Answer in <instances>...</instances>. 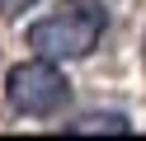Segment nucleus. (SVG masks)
Returning a JSON list of instances; mask_svg holds the SVG:
<instances>
[{
  "instance_id": "1",
  "label": "nucleus",
  "mask_w": 146,
  "mask_h": 141,
  "mask_svg": "<svg viewBox=\"0 0 146 141\" xmlns=\"http://www.w3.org/2000/svg\"><path fill=\"white\" fill-rule=\"evenodd\" d=\"M104 24L108 19L94 0H61L52 14L29 24V47L38 56H52V61H80L94 52Z\"/></svg>"
},
{
  "instance_id": "2",
  "label": "nucleus",
  "mask_w": 146,
  "mask_h": 141,
  "mask_svg": "<svg viewBox=\"0 0 146 141\" xmlns=\"http://www.w3.org/2000/svg\"><path fill=\"white\" fill-rule=\"evenodd\" d=\"M5 99L24 118H57L71 99V80L57 71L52 56H33V61H19L5 75Z\"/></svg>"
},
{
  "instance_id": "3",
  "label": "nucleus",
  "mask_w": 146,
  "mask_h": 141,
  "mask_svg": "<svg viewBox=\"0 0 146 141\" xmlns=\"http://www.w3.org/2000/svg\"><path fill=\"white\" fill-rule=\"evenodd\" d=\"M132 122L123 118V113H85V118L66 122V132H127Z\"/></svg>"
},
{
  "instance_id": "4",
  "label": "nucleus",
  "mask_w": 146,
  "mask_h": 141,
  "mask_svg": "<svg viewBox=\"0 0 146 141\" xmlns=\"http://www.w3.org/2000/svg\"><path fill=\"white\" fill-rule=\"evenodd\" d=\"M33 5H38V0H0V14H5V19H19L24 9H33Z\"/></svg>"
}]
</instances>
